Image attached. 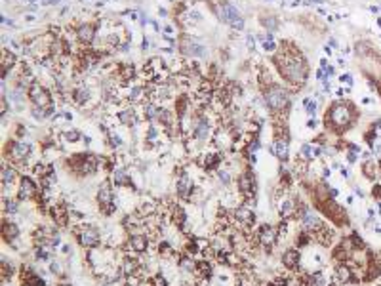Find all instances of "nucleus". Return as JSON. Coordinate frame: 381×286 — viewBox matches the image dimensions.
Wrapping results in <instances>:
<instances>
[{"label":"nucleus","instance_id":"f257e3e1","mask_svg":"<svg viewBox=\"0 0 381 286\" xmlns=\"http://www.w3.org/2000/svg\"><path fill=\"white\" fill-rule=\"evenodd\" d=\"M275 63L278 65V71L280 75L284 76L288 82L292 84L301 86L307 76V63L301 54L297 52H292V54H286V52H280L278 56L275 57Z\"/></svg>","mask_w":381,"mask_h":286},{"label":"nucleus","instance_id":"f03ea898","mask_svg":"<svg viewBox=\"0 0 381 286\" xmlns=\"http://www.w3.org/2000/svg\"><path fill=\"white\" fill-rule=\"evenodd\" d=\"M330 120L333 130H347L354 122V109L351 103H343L337 101L330 107V114L326 116V122Z\"/></svg>","mask_w":381,"mask_h":286},{"label":"nucleus","instance_id":"7ed1b4c3","mask_svg":"<svg viewBox=\"0 0 381 286\" xmlns=\"http://www.w3.org/2000/svg\"><path fill=\"white\" fill-rule=\"evenodd\" d=\"M265 101L269 105V109L282 111L288 105V101H290V97H288V92H286L284 88H280L278 84H271L265 90Z\"/></svg>","mask_w":381,"mask_h":286},{"label":"nucleus","instance_id":"20e7f679","mask_svg":"<svg viewBox=\"0 0 381 286\" xmlns=\"http://www.w3.org/2000/svg\"><path fill=\"white\" fill-rule=\"evenodd\" d=\"M218 14H219V19L221 21H225L227 25H231L233 29H240L244 27V19H242V16L237 12V8L233 6V4H229V2H221L219 4V10H218Z\"/></svg>","mask_w":381,"mask_h":286},{"label":"nucleus","instance_id":"39448f33","mask_svg":"<svg viewBox=\"0 0 381 286\" xmlns=\"http://www.w3.org/2000/svg\"><path fill=\"white\" fill-rule=\"evenodd\" d=\"M29 97L33 99V103L38 105V109H50L52 107L50 94L40 84H33L29 88Z\"/></svg>","mask_w":381,"mask_h":286},{"label":"nucleus","instance_id":"423d86ee","mask_svg":"<svg viewBox=\"0 0 381 286\" xmlns=\"http://www.w3.org/2000/svg\"><path fill=\"white\" fill-rule=\"evenodd\" d=\"M78 240L80 244L86 248H95L99 244V233L94 227H84L78 233Z\"/></svg>","mask_w":381,"mask_h":286},{"label":"nucleus","instance_id":"0eeeda50","mask_svg":"<svg viewBox=\"0 0 381 286\" xmlns=\"http://www.w3.org/2000/svg\"><path fill=\"white\" fill-rule=\"evenodd\" d=\"M181 52L189 54L193 57H204L206 56V48L197 44L195 40H189V38H183L181 40Z\"/></svg>","mask_w":381,"mask_h":286},{"label":"nucleus","instance_id":"6e6552de","mask_svg":"<svg viewBox=\"0 0 381 286\" xmlns=\"http://www.w3.org/2000/svg\"><path fill=\"white\" fill-rule=\"evenodd\" d=\"M29 155H31V147H29L27 143H23V141L12 143V147H10V157H12V161L21 162V161H25Z\"/></svg>","mask_w":381,"mask_h":286},{"label":"nucleus","instance_id":"1a4fd4ad","mask_svg":"<svg viewBox=\"0 0 381 286\" xmlns=\"http://www.w3.org/2000/svg\"><path fill=\"white\" fill-rule=\"evenodd\" d=\"M97 202L105 212H111V204H113V191L109 187V183H103L101 189L97 193Z\"/></svg>","mask_w":381,"mask_h":286},{"label":"nucleus","instance_id":"9d476101","mask_svg":"<svg viewBox=\"0 0 381 286\" xmlns=\"http://www.w3.org/2000/svg\"><path fill=\"white\" fill-rule=\"evenodd\" d=\"M35 193H37V187H35L33 180L31 178H23L21 183H19V199L27 200L31 197H35Z\"/></svg>","mask_w":381,"mask_h":286},{"label":"nucleus","instance_id":"9b49d317","mask_svg":"<svg viewBox=\"0 0 381 286\" xmlns=\"http://www.w3.org/2000/svg\"><path fill=\"white\" fill-rule=\"evenodd\" d=\"M322 223H320V218L314 214V212H311V210H305V214H303V227L307 229V231H316V229L320 227Z\"/></svg>","mask_w":381,"mask_h":286},{"label":"nucleus","instance_id":"f8f14e48","mask_svg":"<svg viewBox=\"0 0 381 286\" xmlns=\"http://www.w3.org/2000/svg\"><path fill=\"white\" fill-rule=\"evenodd\" d=\"M190 189H193V181H190V178L187 176V174H183V176L179 178V181H177V193H179V197L187 199Z\"/></svg>","mask_w":381,"mask_h":286},{"label":"nucleus","instance_id":"ddd939ff","mask_svg":"<svg viewBox=\"0 0 381 286\" xmlns=\"http://www.w3.org/2000/svg\"><path fill=\"white\" fill-rule=\"evenodd\" d=\"M95 37V25H92V23H86V25H82V27L78 29V38L82 40V42H92Z\"/></svg>","mask_w":381,"mask_h":286},{"label":"nucleus","instance_id":"4468645a","mask_svg":"<svg viewBox=\"0 0 381 286\" xmlns=\"http://www.w3.org/2000/svg\"><path fill=\"white\" fill-rule=\"evenodd\" d=\"M259 238H261V242H263L265 246H271V244L275 242V238H276L275 229L269 227V225H263V227L259 229Z\"/></svg>","mask_w":381,"mask_h":286},{"label":"nucleus","instance_id":"2eb2a0df","mask_svg":"<svg viewBox=\"0 0 381 286\" xmlns=\"http://www.w3.org/2000/svg\"><path fill=\"white\" fill-rule=\"evenodd\" d=\"M297 261H299V252L297 250H286L284 254H282V263L288 269H294L297 265Z\"/></svg>","mask_w":381,"mask_h":286},{"label":"nucleus","instance_id":"dca6fc26","mask_svg":"<svg viewBox=\"0 0 381 286\" xmlns=\"http://www.w3.org/2000/svg\"><path fill=\"white\" fill-rule=\"evenodd\" d=\"M130 246H132V250H135V252H145L147 250V238H145V235H132L130 237Z\"/></svg>","mask_w":381,"mask_h":286},{"label":"nucleus","instance_id":"f3484780","mask_svg":"<svg viewBox=\"0 0 381 286\" xmlns=\"http://www.w3.org/2000/svg\"><path fill=\"white\" fill-rule=\"evenodd\" d=\"M335 275H337V280L339 282H349L352 280V271L349 265H345V263H339L337 269H335Z\"/></svg>","mask_w":381,"mask_h":286},{"label":"nucleus","instance_id":"a211bd4d","mask_svg":"<svg viewBox=\"0 0 381 286\" xmlns=\"http://www.w3.org/2000/svg\"><path fill=\"white\" fill-rule=\"evenodd\" d=\"M273 151L280 161H286L288 159V141L286 139H276L275 145H273Z\"/></svg>","mask_w":381,"mask_h":286},{"label":"nucleus","instance_id":"6ab92c4d","mask_svg":"<svg viewBox=\"0 0 381 286\" xmlns=\"http://www.w3.org/2000/svg\"><path fill=\"white\" fill-rule=\"evenodd\" d=\"M362 172H364V176H366L368 180H375V176H377V166H375V162L371 161V159H366L364 164H362Z\"/></svg>","mask_w":381,"mask_h":286},{"label":"nucleus","instance_id":"aec40b11","mask_svg":"<svg viewBox=\"0 0 381 286\" xmlns=\"http://www.w3.org/2000/svg\"><path fill=\"white\" fill-rule=\"evenodd\" d=\"M208 133H210V126H208V122L202 118V120H199V122H197V128H195V135L199 137L200 141H204V139L208 137Z\"/></svg>","mask_w":381,"mask_h":286},{"label":"nucleus","instance_id":"412c9836","mask_svg":"<svg viewBox=\"0 0 381 286\" xmlns=\"http://www.w3.org/2000/svg\"><path fill=\"white\" fill-rule=\"evenodd\" d=\"M19 237V229L18 225H14V223H4V238L12 242V240H16Z\"/></svg>","mask_w":381,"mask_h":286},{"label":"nucleus","instance_id":"4be33fe9","mask_svg":"<svg viewBox=\"0 0 381 286\" xmlns=\"http://www.w3.org/2000/svg\"><path fill=\"white\" fill-rule=\"evenodd\" d=\"M235 216H237L238 221H244V223H254V214H252V210H248V208H238Z\"/></svg>","mask_w":381,"mask_h":286},{"label":"nucleus","instance_id":"5701e85b","mask_svg":"<svg viewBox=\"0 0 381 286\" xmlns=\"http://www.w3.org/2000/svg\"><path fill=\"white\" fill-rule=\"evenodd\" d=\"M14 180H16V172L12 170V168H4L2 170V187L6 189V185H10Z\"/></svg>","mask_w":381,"mask_h":286},{"label":"nucleus","instance_id":"b1692460","mask_svg":"<svg viewBox=\"0 0 381 286\" xmlns=\"http://www.w3.org/2000/svg\"><path fill=\"white\" fill-rule=\"evenodd\" d=\"M252 187H254V180H252L248 174H244V176L240 178V189L244 191V193H250Z\"/></svg>","mask_w":381,"mask_h":286},{"label":"nucleus","instance_id":"393cba45","mask_svg":"<svg viewBox=\"0 0 381 286\" xmlns=\"http://www.w3.org/2000/svg\"><path fill=\"white\" fill-rule=\"evenodd\" d=\"M113 181L116 183V185H130V180L126 178V174H124L122 170H116L113 174Z\"/></svg>","mask_w":381,"mask_h":286},{"label":"nucleus","instance_id":"a878e982","mask_svg":"<svg viewBox=\"0 0 381 286\" xmlns=\"http://www.w3.org/2000/svg\"><path fill=\"white\" fill-rule=\"evenodd\" d=\"M307 284L309 286H326V282H324V276L320 275V273H314V275L309 276Z\"/></svg>","mask_w":381,"mask_h":286},{"label":"nucleus","instance_id":"bb28decb","mask_svg":"<svg viewBox=\"0 0 381 286\" xmlns=\"http://www.w3.org/2000/svg\"><path fill=\"white\" fill-rule=\"evenodd\" d=\"M12 63H14V56L10 54V50H4V54H2V67H4V73H6V69H10Z\"/></svg>","mask_w":381,"mask_h":286},{"label":"nucleus","instance_id":"cd10ccee","mask_svg":"<svg viewBox=\"0 0 381 286\" xmlns=\"http://www.w3.org/2000/svg\"><path fill=\"white\" fill-rule=\"evenodd\" d=\"M292 212H294V204H292L290 200H286V202H282V204H280V214H282L284 218H288Z\"/></svg>","mask_w":381,"mask_h":286},{"label":"nucleus","instance_id":"c85d7f7f","mask_svg":"<svg viewBox=\"0 0 381 286\" xmlns=\"http://www.w3.org/2000/svg\"><path fill=\"white\" fill-rule=\"evenodd\" d=\"M137 267L139 265H137L135 259H126V261H124V271H126V273H133Z\"/></svg>","mask_w":381,"mask_h":286},{"label":"nucleus","instance_id":"c756f323","mask_svg":"<svg viewBox=\"0 0 381 286\" xmlns=\"http://www.w3.org/2000/svg\"><path fill=\"white\" fill-rule=\"evenodd\" d=\"M371 151H373L375 157L381 159V139H373V141H371Z\"/></svg>","mask_w":381,"mask_h":286},{"label":"nucleus","instance_id":"7c9ffc66","mask_svg":"<svg viewBox=\"0 0 381 286\" xmlns=\"http://www.w3.org/2000/svg\"><path fill=\"white\" fill-rule=\"evenodd\" d=\"M263 48H265V50H269V52H273V50H275V42H273V37H267L265 40H263Z\"/></svg>","mask_w":381,"mask_h":286},{"label":"nucleus","instance_id":"2f4dec72","mask_svg":"<svg viewBox=\"0 0 381 286\" xmlns=\"http://www.w3.org/2000/svg\"><path fill=\"white\" fill-rule=\"evenodd\" d=\"M6 210H8V212H18V204H16L14 200H8V202H6Z\"/></svg>","mask_w":381,"mask_h":286},{"label":"nucleus","instance_id":"473e14b6","mask_svg":"<svg viewBox=\"0 0 381 286\" xmlns=\"http://www.w3.org/2000/svg\"><path fill=\"white\" fill-rule=\"evenodd\" d=\"M314 111H316V103L314 101H307V113L314 114Z\"/></svg>","mask_w":381,"mask_h":286},{"label":"nucleus","instance_id":"72a5a7b5","mask_svg":"<svg viewBox=\"0 0 381 286\" xmlns=\"http://www.w3.org/2000/svg\"><path fill=\"white\" fill-rule=\"evenodd\" d=\"M65 137L69 141H76L78 139V132H65Z\"/></svg>","mask_w":381,"mask_h":286},{"label":"nucleus","instance_id":"f704fd0d","mask_svg":"<svg viewBox=\"0 0 381 286\" xmlns=\"http://www.w3.org/2000/svg\"><path fill=\"white\" fill-rule=\"evenodd\" d=\"M341 82H345V84L351 86V84H352V78H351L349 75H345V76H341Z\"/></svg>","mask_w":381,"mask_h":286},{"label":"nucleus","instance_id":"c9c22d12","mask_svg":"<svg viewBox=\"0 0 381 286\" xmlns=\"http://www.w3.org/2000/svg\"><path fill=\"white\" fill-rule=\"evenodd\" d=\"M275 286H286V282H284V280H276Z\"/></svg>","mask_w":381,"mask_h":286},{"label":"nucleus","instance_id":"e433bc0d","mask_svg":"<svg viewBox=\"0 0 381 286\" xmlns=\"http://www.w3.org/2000/svg\"><path fill=\"white\" fill-rule=\"evenodd\" d=\"M63 286H65V284H63Z\"/></svg>","mask_w":381,"mask_h":286}]
</instances>
